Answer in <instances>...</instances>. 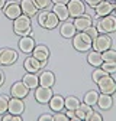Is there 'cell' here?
<instances>
[{
  "mask_svg": "<svg viewBox=\"0 0 116 121\" xmlns=\"http://www.w3.org/2000/svg\"><path fill=\"white\" fill-rule=\"evenodd\" d=\"M13 32L19 35V36H28L32 32V23H31V17L26 14H20L19 17H16L13 20Z\"/></svg>",
  "mask_w": 116,
  "mask_h": 121,
  "instance_id": "6da1fadb",
  "label": "cell"
},
{
  "mask_svg": "<svg viewBox=\"0 0 116 121\" xmlns=\"http://www.w3.org/2000/svg\"><path fill=\"white\" fill-rule=\"evenodd\" d=\"M38 23H39V26H42V27H45V29H48V30H51V29H55L57 26H58V23H60V19L57 17V14L51 10H42V12H39L38 13Z\"/></svg>",
  "mask_w": 116,
  "mask_h": 121,
  "instance_id": "7a4b0ae2",
  "label": "cell"
},
{
  "mask_svg": "<svg viewBox=\"0 0 116 121\" xmlns=\"http://www.w3.org/2000/svg\"><path fill=\"white\" fill-rule=\"evenodd\" d=\"M92 43H93V39L86 32H77L72 36V46L78 52H89L92 49Z\"/></svg>",
  "mask_w": 116,
  "mask_h": 121,
  "instance_id": "3957f363",
  "label": "cell"
},
{
  "mask_svg": "<svg viewBox=\"0 0 116 121\" xmlns=\"http://www.w3.org/2000/svg\"><path fill=\"white\" fill-rule=\"evenodd\" d=\"M96 29L99 30V33L116 32V14H107V16L99 17L96 22Z\"/></svg>",
  "mask_w": 116,
  "mask_h": 121,
  "instance_id": "277c9868",
  "label": "cell"
},
{
  "mask_svg": "<svg viewBox=\"0 0 116 121\" xmlns=\"http://www.w3.org/2000/svg\"><path fill=\"white\" fill-rule=\"evenodd\" d=\"M112 48V39L107 33H99L92 43V49L97 51V52H105L107 49Z\"/></svg>",
  "mask_w": 116,
  "mask_h": 121,
  "instance_id": "5b68a950",
  "label": "cell"
},
{
  "mask_svg": "<svg viewBox=\"0 0 116 121\" xmlns=\"http://www.w3.org/2000/svg\"><path fill=\"white\" fill-rule=\"evenodd\" d=\"M97 86H99V91L102 94H109V95H113L116 92V81L110 77V73L106 75L105 78H102L99 82H97Z\"/></svg>",
  "mask_w": 116,
  "mask_h": 121,
  "instance_id": "8992f818",
  "label": "cell"
},
{
  "mask_svg": "<svg viewBox=\"0 0 116 121\" xmlns=\"http://www.w3.org/2000/svg\"><path fill=\"white\" fill-rule=\"evenodd\" d=\"M18 60V52L12 48H3L0 49V65L9 66Z\"/></svg>",
  "mask_w": 116,
  "mask_h": 121,
  "instance_id": "52a82bcc",
  "label": "cell"
},
{
  "mask_svg": "<svg viewBox=\"0 0 116 121\" xmlns=\"http://www.w3.org/2000/svg\"><path fill=\"white\" fill-rule=\"evenodd\" d=\"M67 9L70 13V17H78L86 13V4L83 0H70L67 3Z\"/></svg>",
  "mask_w": 116,
  "mask_h": 121,
  "instance_id": "ba28073f",
  "label": "cell"
},
{
  "mask_svg": "<svg viewBox=\"0 0 116 121\" xmlns=\"http://www.w3.org/2000/svg\"><path fill=\"white\" fill-rule=\"evenodd\" d=\"M52 89L49 86H42V85H38L35 88V99L39 102V104H48L51 97H52Z\"/></svg>",
  "mask_w": 116,
  "mask_h": 121,
  "instance_id": "9c48e42d",
  "label": "cell"
},
{
  "mask_svg": "<svg viewBox=\"0 0 116 121\" xmlns=\"http://www.w3.org/2000/svg\"><path fill=\"white\" fill-rule=\"evenodd\" d=\"M3 13L5 16L10 20H14L16 17H19L22 14V9H20V4L16 3V2H9L6 3V6L3 7Z\"/></svg>",
  "mask_w": 116,
  "mask_h": 121,
  "instance_id": "30bf717a",
  "label": "cell"
},
{
  "mask_svg": "<svg viewBox=\"0 0 116 121\" xmlns=\"http://www.w3.org/2000/svg\"><path fill=\"white\" fill-rule=\"evenodd\" d=\"M45 65H47V62H39L34 56H28L23 62V68L26 69V72H32V73H38Z\"/></svg>",
  "mask_w": 116,
  "mask_h": 121,
  "instance_id": "8fae6325",
  "label": "cell"
},
{
  "mask_svg": "<svg viewBox=\"0 0 116 121\" xmlns=\"http://www.w3.org/2000/svg\"><path fill=\"white\" fill-rule=\"evenodd\" d=\"M25 111V102L22 98H16V97H12L9 98V105H7V112L10 114H16L20 115Z\"/></svg>",
  "mask_w": 116,
  "mask_h": 121,
  "instance_id": "7c38bea8",
  "label": "cell"
},
{
  "mask_svg": "<svg viewBox=\"0 0 116 121\" xmlns=\"http://www.w3.org/2000/svg\"><path fill=\"white\" fill-rule=\"evenodd\" d=\"M74 26H76V29H77V32H84L86 29H89L92 25H93V19H92V16L90 14H81V16H78V17H74Z\"/></svg>",
  "mask_w": 116,
  "mask_h": 121,
  "instance_id": "4fadbf2b",
  "label": "cell"
},
{
  "mask_svg": "<svg viewBox=\"0 0 116 121\" xmlns=\"http://www.w3.org/2000/svg\"><path fill=\"white\" fill-rule=\"evenodd\" d=\"M94 12H96V17H103V16H107V14H112L113 12V3L110 0H103L100 2L96 7H94Z\"/></svg>",
  "mask_w": 116,
  "mask_h": 121,
  "instance_id": "5bb4252c",
  "label": "cell"
},
{
  "mask_svg": "<svg viewBox=\"0 0 116 121\" xmlns=\"http://www.w3.org/2000/svg\"><path fill=\"white\" fill-rule=\"evenodd\" d=\"M29 92V88L23 84V81H18L14 82L12 86H10V95L12 97H16V98H25Z\"/></svg>",
  "mask_w": 116,
  "mask_h": 121,
  "instance_id": "9a60e30c",
  "label": "cell"
},
{
  "mask_svg": "<svg viewBox=\"0 0 116 121\" xmlns=\"http://www.w3.org/2000/svg\"><path fill=\"white\" fill-rule=\"evenodd\" d=\"M32 56L36 58L39 62H48L49 58V49L45 45H35V48L32 51Z\"/></svg>",
  "mask_w": 116,
  "mask_h": 121,
  "instance_id": "2e32d148",
  "label": "cell"
},
{
  "mask_svg": "<svg viewBox=\"0 0 116 121\" xmlns=\"http://www.w3.org/2000/svg\"><path fill=\"white\" fill-rule=\"evenodd\" d=\"M20 9H22V13L23 14H26V16H29V17H32V16H35V14L38 13V7H36V4H35V2L34 0H20Z\"/></svg>",
  "mask_w": 116,
  "mask_h": 121,
  "instance_id": "e0dca14e",
  "label": "cell"
},
{
  "mask_svg": "<svg viewBox=\"0 0 116 121\" xmlns=\"http://www.w3.org/2000/svg\"><path fill=\"white\" fill-rule=\"evenodd\" d=\"M60 33H61V36L65 38V39H72V36L77 33V29H76V26H74V23H72V22L65 20V22H63V25L60 26Z\"/></svg>",
  "mask_w": 116,
  "mask_h": 121,
  "instance_id": "ac0fdd59",
  "label": "cell"
},
{
  "mask_svg": "<svg viewBox=\"0 0 116 121\" xmlns=\"http://www.w3.org/2000/svg\"><path fill=\"white\" fill-rule=\"evenodd\" d=\"M35 48V39L31 38V36H20V40H19V49L23 52V53H32Z\"/></svg>",
  "mask_w": 116,
  "mask_h": 121,
  "instance_id": "d6986e66",
  "label": "cell"
},
{
  "mask_svg": "<svg viewBox=\"0 0 116 121\" xmlns=\"http://www.w3.org/2000/svg\"><path fill=\"white\" fill-rule=\"evenodd\" d=\"M87 62H89L92 66L94 68H99L103 64V56H102V52H97L94 49H90L89 51V55H87Z\"/></svg>",
  "mask_w": 116,
  "mask_h": 121,
  "instance_id": "ffe728a7",
  "label": "cell"
},
{
  "mask_svg": "<svg viewBox=\"0 0 116 121\" xmlns=\"http://www.w3.org/2000/svg\"><path fill=\"white\" fill-rule=\"evenodd\" d=\"M55 84V75L51 71H42L39 75V85L42 86H52Z\"/></svg>",
  "mask_w": 116,
  "mask_h": 121,
  "instance_id": "44dd1931",
  "label": "cell"
},
{
  "mask_svg": "<svg viewBox=\"0 0 116 121\" xmlns=\"http://www.w3.org/2000/svg\"><path fill=\"white\" fill-rule=\"evenodd\" d=\"M48 104H49V108H51L54 112L63 111V110H64V97H61L60 94H57V95H52Z\"/></svg>",
  "mask_w": 116,
  "mask_h": 121,
  "instance_id": "7402d4cb",
  "label": "cell"
},
{
  "mask_svg": "<svg viewBox=\"0 0 116 121\" xmlns=\"http://www.w3.org/2000/svg\"><path fill=\"white\" fill-rule=\"evenodd\" d=\"M52 12L57 14V17L60 19V22H65V20H68V17H70L67 4H54V6H52Z\"/></svg>",
  "mask_w": 116,
  "mask_h": 121,
  "instance_id": "603a6c76",
  "label": "cell"
},
{
  "mask_svg": "<svg viewBox=\"0 0 116 121\" xmlns=\"http://www.w3.org/2000/svg\"><path fill=\"white\" fill-rule=\"evenodd\" d=\"M22 81L29 89H35L39 85V77L36 73H32V72H26V75H23Z\"/></svg>",
  "mask_w": 116,
  "mask_h": 121,
  "instance_id": "cb8c5ba5",
  "label": "cell"
},
{
  "mask_svg": "<svg viewBox=\"0 0 116 121\" xmlns=\"http://www.w3.org/2000/svg\"><path fill=\"white\" fill-rule=\"evenodd\" d=\"M97 105H99V108L100 110H109L112 108V105H113V98L112 95L109 94H99V98H97Z\"/></svg>",
  "mask_w": 116,
  "mask_h": 121,
  "instance_id": "d4e9b609",
  "label": "cell"
},
{
  "mask_svg": "<svg viewBox=\"0 0 116 121\" xmlns=\"http://www.w3.org/2000/svg\"><path fill=\"white\" fill-rule=\"evenodd\" d=\"M92 111H93V107H92V105L86 104V102H83V104L80 102L78 108H77L74 112H76V117H77V120H78V121H81V120H86V117L89 115Z\"/></svg>",
  "mask_w": 116,
  "mask_h": 121,
  "instance_id": "484cf974",
  "label": "cell"
},
{
  "mask_svg": "<svg viewBox=\"0 0 116 121\" xmlns=\"http://www.w3.org/2000/svg\"><path fill=\"white\" fill-rule=\"evenodd\" d=\"M80 105V99L74 95H68L67 98H64V108L70 110V111H76Z\"/></svg>",
  "mask_w": 116,
  "mask_h": 121,
  "instance_id": "4316f807",
  "label": "cell"
},
{
  "mask_svg": "<svg viewBox=\"0 0 116 121\" xmlns=\"http://www.w3.org/2000/svg\"><path fill=\"white\" fill-rule=\"evenodd\" d=\"M97 98H99V92L94 91V89H92V91H87V92H86L83 102H86V104H89V105L93 107V105L97 104Z\"/></svg>",
  "mask_w": 116,
  "mask_h": 121,
  "instance_id": "83f0119b",
  "label": "cell"
},
{
  "mask_svg": "<svg viewBox=\"0 0 116 121\" xmlns=\"http://www.w3.org/2000/svg\"><path fill=\"white\" fill-rule=\"evenodd\" d=\"M102 56H103V62H116V51H113L112 48L102 52Z\"/></svg>",
  "mask_w": 116,
  "mask_h": 121,
  "instance_id": "f1b7e54d",
  "label": "cell"
},
{
  "mask_svg": "<svg viewBox=\"0 0 116 121\" xmlns=\"http://www.w3.org/2000/svg\"><path fill=\"white\" fill-rule=\"evenodd\" d=\"M106 75H109V73H107V72H106L105 69H102L100 66H99V68H96V69L93 71V73H92V78H93V82H96V84H97V82H99V81H100L102 78H105Z\"/></svg>",
  "mask_w": 116,
  "mask_h": 121,
  "instance_id": "f546056e",
  "label": "cell"
},
{
  "mask_svg": "<svg viewBox=\"0 0 116 121\" xmlns=\"http://www.w3.org/2000/svg\"><path fill=\"white\" fill-rule=\"evenodd\" d=\"M34 2L39 10H45V9L48 10L52 6V0H34Z\"/></svg>",
  "mask_w": 116,
  "mask_h": 121,
  "instance_id": "4dcf8cb0",
  "label": "cell"
},
{
  "mask_svg": "<svg viewBox=\"0 0 116 121\" xmlns=\"http://www.w3.org/2000/svg\"><path fill=\"white\" fill-rule=\"evenodd\" d=\"M7 105H9V97L7 95H0V115L7 112Z\"/></svg>",
  "mask_w": 116,
  "mask_h": 121,
  "instance_id": "1f68e13d",
  "label": "cell"
},
{
  "mask_svg": "<svg viewBox=\"0 0 116 121\" xmlns=\"http://www.w3.org/2000/svg\"><path fill=\"white\" fill-rule=\"evenodd\" d=\"M100 68L105 69L107 73H115L116 72V62H103Z\"/></svg>",
  "mask_w": 116,
  "mask_h": 121,
  "instance_id": "d6a6232c",
  "label": "cell"
},
{
  "mask_svg": "<svg viewBox=\"0 0 116 121\" xmlns=\"http://www.w3.org/2000/svg\"><path fill=\"white\" fill-rule=\"evenodd\" d=\"M0 120H3V121H22V117L20 115H16V114H2L0 115Z\"/></svg>",
  "mask_w": 116,
  "mask_h": 121,
  "instance_id": "836d02e7",
  "label": "cell"
},
{
  "mask_svg": "<svg viewBox=\"0 0 116 121\" xmlns=\"http://www.w3.org/2000/svg\"><path fill=\"white\" fill-rule=\"evenodd\" d=\"M86 120L87 121H102V115L99 112H96V111H92L89 115L86 117Z\"/></svg>",
  "mask_w": 116,
  "mask_h": 121,
  "instance_id": "e575fe53",
  "label": "cell"
},
{
  "mask_svg": "<svg viewBox=\"0 0 116 121\" xmlns=\"http://www.w3.org/2000/svg\"><path fill=\"white\" fill-rule=\"evenodd\" d=\"M84 32H86L87 35H89V36H90L92 39H94V38H96V36L99 35V30H97V29H96V26H93V25H92V26H90L89 29H86Z\"/></svg>",
  "mask_w": 116,
  "mask_h": 121,
  "instance_id": "d590c367",
  "label": "cell"
},
{
  "mask_svg": "<svg viewBox=\"0 0 116 121\" xmlns=\"http://www.w3.org/2000/svg\"><path fill=\"white\" fill-rule=\"evenodd\" d=\"M68 120H70L68 115L67 114H63L61 111H58V112L54 114V121H68Z\"/></svg>",
  "mask_w": 116,
  "mask_h": 121,
  "instance_id": "8d00e7d4",
  "label": "cell"
},
{
  "mask_svg": "<svg viewBox=\"0 0 116 121\" xmlns=\"http://www.w3.org/2000/svg\"><path fill=\"white\" fill-rule=\"evenodd\" d=\"M83 2H84L86 4H89L90 7H93V9H94L100 2H103V0H83Z\"/></svg>",
  "mask_w": 116,
  "mask_h": 121,
  "instance_id": "74e56055",
  "label": "cell"
},
{
  "mask_svg": "<svg viewBox=\"0 0 116 121\" xmlns=\"http://www.w3.org/2000/svg\"><path fill=\"white\" fill-rule=\"evenodd\" d=\"M38 120H39V121H45V120H48V121H54V115H51V114H42Z\"/></svg>",
  "mask_w": 116,
  "mask_h": 121,
  "instance_id": "f35d334b",
  "label": "cell"
},
{
  "mask_svg": "<svg viewBox=\"0 0 116 121\" xmlns=\"http://www.w3.org/2000/svg\"><path fill=\"white\" fill-rule=\"evenodd\" d=\"M70 0H52V4H67Z\"/></svg>",
  "mask_w": 116,
  "mask_h": 121,
  "instance_id": "ab89813d",
  "label": "cell"
},
{
  "mask_svg": "<svg viewBox=\"0 0 116 121\" xmlns=\"http://www.w3.org/2000/svg\"><path fill=\"white\" fill-rule=\"evenodd\" d=\"M3 82H5V73H3V71H0V86L3 85Z\"/></svg>",
  "mask_w": 116,
  "mask_h": 121,
  "instance_id": "60d3db41",
  "label": "cell"
},
{
  "mask_svg": "<svg viewBox=\"0 0 116 121\" xmlns=\"http://www.w3.org/2000/svg\"><path fill=\"white\" fill-rule=\"evenodd\" d=\"M5 6H6V0H0V10H3Z\"/></svg>",
  "mask_w": 116,
  "mask_h": 121,
  "instance_id": "b9f144b4",
  "label": "cell"
},
{
  "mask_svg": "<svg viewBox=\"0 0 116 121\" xmlns=\"http://www.w3.org/2000/svg\"><path fill=\"white\" fill-rule=\"evenodd\" d=\"M113 12H115V14H116V2L113 3Z\"/></svg>",
  "mask_w": 116,
  "mask_h": 121,
  "instance_id": "7bdbcfd3",
  "label": "cell"
},
{
  "mask_svg": "<svg viewBox=\"0 0 116 121\" xmlns=\"http://www.w3.org/2000/svg\"><path fill=\"white\" fill-rule=\"evenodd\" d=\"M110 2H116V0H110Z\"/></svg>",
  "mask_w": 116,
  "mask_h": 121,
  "instance_id": "ee69618b",
  "label": "cell"
}]
</instances>
